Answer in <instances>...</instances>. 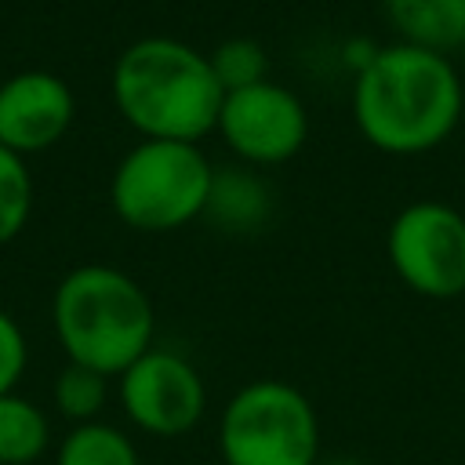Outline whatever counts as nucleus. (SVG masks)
<instances>
[{
  "label": "nucleus",
  "mask_w": 465,
  "mask_h": 465,
  "mask_svg": "<svg viewBox=\"0 0 465 465\" xmlns=\"http://www.w3.org/2000/svg\"><path fill=\"white\" fill-rule=\"evenodd\" d=\"M54 465H142V458L124 429L109 421H84L62 436Z\"/></svg>",
  "instance_id": "13"
},
{
  "label": "nucleus",
  "mask_w": 465,
  "mask_h": 465,
  "mask_svg": "<svg viewBox=\"0 0 465 465\" xmlns=\"http://www.w3.org/2000/svg\"><path fill=\"white\" fill-rule=\"evenodd\" d=\"M116 113L142 138L200 142L218 127L222 84L211 58L178 36L131 40L109 76Z\"/></svg>",
  "instance_id": "2"
},
{
  "label": "nucleus",
  "mask_w": 465,
  "mask_h": 465,
  "mask_svg": "<svg viewBox=\"0 0 465 465\" xmlns=\"http://www.w3.org/2000/svg\"><path fill=\"white\" fill-rule=\"evenodd\" d=\"M51 447L47 414L18 392L0 396V465H33Z\"/></svg>",
  "instance_id": "12"
},
{
  "label": "nucleus",
  "mask_w": 465,
  "mask_h": 465,
  "mask_svg": "<svg viewBox=\"0 0 465 465\" xmlns=\"http://www.w3.org/2000/svg\"><path fill=\"white\" fill-rule=\"evenodd\" d=\"M269 211H272L269 189L254 174H247V171H214L203 218H211L214 225L232 229V232H247V229H258L269 218Z\"/></svg>",
  "instance_id": "11"
},
{
  "label": "nucleus",
  "mask_w": 465,
  "mask_h": 465,
  "mask_svg": "<svg viewBox=\"0 0 465 465\" xmlns=\"http://www.w3.org/2000/svg\"><path fill=\"white\" fill-rule=\"evenodd\" d=\"M33 214V174L25 156L0 145V247L11 243Z\"/></svg>",
  "instance_id": "15"
},
{
  "label": "nucleus",
  "mask_w": 465,
  "mask_h": 465,
  "mask_svg": "<svg viewBox=\"0 0 465 465\" xmlns=\"http://www.w3.org/2000/svg\"><path fill=\"white\" fill-rule=\"evenodd\" d=\"M400 44L454 54L465 40V0H381Z\"/></svg>",
  "instance_id": "10"
},
{
  "label": "nucleus",
  "mask_w": 465,
  "mask_h": 465,
  "mask_svg": "<svg viewBox=\"0 0 465 465\" xmlns=\"http://www.w3.org/2000/svg\"><path fill=\"white\" fill-rule=\"evenodd\" d=\"M465 109L450 54L414 44L374 47L352 76V120L367 145L389 156H421L443 145Z\"/></svg>",
  "instance_id": "1"
},
{
  "label": "nucleus",
  "mask_w": 465,
  "mask_h": 465,
  "mask_svg": "<svg viewBox=\"0 0 465 465\" xmlns=\"http://www.w3.org/2000/svg\"><path fill=\"white\" fill-rule=\"evenodd\" d=\"M76 116L73 87L51 69H22L0 84V145L18 156L65 138Z\"/></svg>",
  "instance_id": "9"
},
{
  "label": "nucleus",
  "mask_w": 465,
  "mask_h": 465,
  "mask_svg": "<svg viewBox=\"0 0 465 465\" xmlns=\"http://www.w3.org/2000/svg\"><path fill=\"white\" fill-rule=\"evenodd\" d=\"M389 265L421 298H458L465 291V214L440 200H414L389 222Z\"/></svg>",
  "instance_id": "6"
},
{
  "label": "nucleus",
  "mask_w": 465,
  "mask_h": 465,
  "mask_svg": "<svg viewBox=\"0 0 465 465\" xmlns=\"http://www.w3.org/2000/svg\"><path fill=\"white\" fill-rule=\"evenodd\" d=\"M51 323L69 363L120 378L142 352L153 349L156 312L145 287L131 272L91 262L58 280Z\"/></svg>",
  "instance_id": "3"
},
{
  "label": "nucleus",
  "mask_w": 465,
  "mask_h": 465,
  "mask_svg": "<svg viewBox=\"0 0 465 465\" xmlns=\"http://www.w3.org/2000/svg\"><path fill=\"white\" fill-rule=\"evenodd\" d=\"M25 363H29L25 331H22V323L0 305V396H4V392H15V385H18L22 374H25Z\"/></svg>",
  "instance_id": "17"
},
{
  "label": "nucleus",
  "mask_w": 465,
  "mask_h": 465,
  "mask_svg": "<svg viewBox=\"0 0 465 465\" xmlns=\"http://www.w3.org/2000/svg\"><path fill=\"white\" fill-rule=\"evenodd\" d=\"M109 400V378L84 367V363H65L54 378V407L65 421L84 425V421H98L102 407Z\"/></svg>",
  "instance_id": "14"
},
{
  "label": "nucleus",
  "mask_w": 465,
  "mask_h": 465,
  "mask_svg": "<svg viewBox=\"0 0 465 465\" xmlns=\"http://www.w3.org/2000/svg\"><path fill=\"white\" fill-rule=\"evenodd\" d=\"M214 167L200 142L138 138L109 182V203L116 218L138 232H171L207 211Z\"/></svg>",
  "instance_id": "4"
},
{
  "label": "nucleus",
  "mask_w": 465,
  "mask_h": 465,
  "mask_svg": "<svg viewBox=\"0 0 465 465\" xmlns=\"http://www.w3.org/2000/svg\"><path fill=\"white\" fill-rule=\"evenodd\" d=\"M207 58H211V69L222 91H240V87L269 80V54L251 36H229L214 51H207Z\"/></svg>",
  "instance_id": "16"
},
{
  "label": "nucleus",
  "mask_w": 465,
  "mask_h": 465,
  "mask_svg": "<svg viewBox=\"0 0 465 465\" xmlns=\"http://www.w3.org/2000/svg\"><path fill=\"white\" fill-rule=\"evenodd\" d=\"M218 450L225 465H316V407L291 381H247L229 396L218 418Z\"/></svg>",
  "instance_id": "5"
},
{
  "label": "nucleus",
  "mask_w": 465,
  "mask_h": 465,
  "mask_svg": "<svg viewBox=\"0 0 465 465\" xmlns=\"http://www.w3.org/2000/svg\"><path fill=\"white\" fill-rule=\"evenodd\" d=\"M316 465H363L360 458H341V454H320Z\"/></svg>",
  "instance_id": "18"
},
{
  "label": "nucleus",
  "mask_w": 465,
  "mask_h": 465,
  "mask_svg": "<svg viewBox=\"0 0 465 465\" xmlns=\"http://www.w3.org/2000/svg\"><path fill=\"white\" fill-rule=\"evenodd\" d=\"M214 131L243 163L276 167L298 156V149L305 145L309 113L291 87L262 80L240 91H225Z\"/></svg>",
  "instance_id": "8"
},
{
  "label": "nucleus",
  "mask_w": 465,
  "mask_h": 465,
  "mask_svg": "<svg viewBox=\"0 0 465 465\" xmlns=\"http://www.w3.org/2000/svg\"><path fill=\"white\" fill-rule=\"evenodd\" d=\"M454 54H458V58H461V65H465V40L458 44V51H454Z\"/></svg>",
  "instance_id": "19"
},
{
  "label": "nucleus",
  "mask_w": 465,
  "mask_h": 465,
  "mask_svg": "<svg viewBox=\"0 0 465 465\" xmlns=\"http://www.w3.org/2000/svg\"><path fill=\"white\" fill-rule=\"evenodd\" d=\"M120 407L134 429L171 440L185 436L203 421L207 411V385L196 363L171 349L142 352L120 378Z\"/></svg>",
  "instance_id": "7"
}]
</instances>
